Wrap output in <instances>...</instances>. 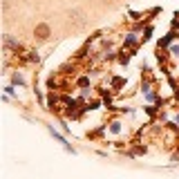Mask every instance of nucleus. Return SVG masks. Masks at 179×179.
<instances>
[{
  "label": "nucleus",
  "instance_id": "1",
  "mask_svg": "<svg viewBox=\"0 0 179 179\" xmlns=\"http://www.w3.org/2000/svg\"><path fill=\"white\" fill-rule=\"evenodd\" d=\"M36 34H38V38H47V34H49V27H47V25H38Z\"/></svg>",
  "mask_w": 179,
  "mask_h": 179
}]
</instances>
